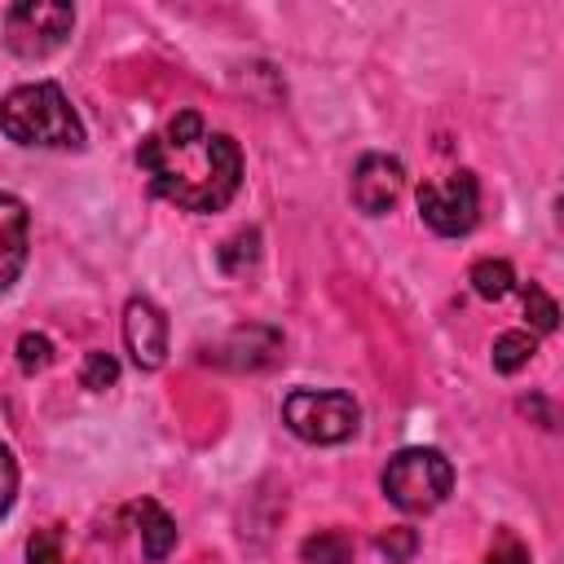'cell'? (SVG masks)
Masks as SVG:
<instances>
[{
	"instance_id": "1",
	"label": "cell",
	"mask_w": 564,
	"mask_h": 564,
	"mask_svg": "<svg viewBox=\"0 0 564 564\" xmlns=\"http://www.w3.org/2000/svg\"><path fill=\"white\" fill-rule=\"evenodd\" d=\"M137 163L154 194L181 212H220L242 181V150L234 137L212 132L194 110L172 115L137 145Z\"/></svg>"
},
{
	"instance_id": "2",
	"label": "cell",
	"mask_w": 564,
	"mask_h": 564,
	"mask_svg": "<svg viewBox=\"0 0 564 564\" xmlns=\"http://www.w3.org/2000/svg\"><path fill=\"white\" fill-rule=\"evenodd\" d=\"M0 128L18 145H48V150H79L84 145V123L57 84L13 88L0 101Z\"/></svg>"
},
{
	"instance_id": "3",
	"label": "cell",
	"mask_w": 564,
	"mask_h": 564,
	"mask_svg": "<svg viewBox=\"0 0 564 564\" xmlns=\"http://www.w3.org/2000/svg\"><path fill=\"white\" fill-rule=\"evenodd\" d=\"M449 489H454V467L432 445H410L392 454L383 467V494L401 511H432L445 502Z\"/></svg>"
},
{
	"instance_id": "4",
	"label": "cell",
	"mask_w": 564,
	"mask_h": 564,
	"mask_svg": "<svg viewBox=\"0 0 564 564\" xmlns=\"http://www.w3.org/2000/svg\"><path fill=\"white\" fill-rule=\"evenodd\" d=\"M282 419L286 427L308 441V445H339L357 432V401L348 392H313V388H295L282 401Z\"/></svg>"
},
{
	"instance_id": "5",
	"label": "cell",
	"mask_w": 564,
	"mask_h": 564,
	"mask_svg": "<svg viewBox=\"0 0 564 564\" xmlns=\"http://www.w3.org/2000/svg\"><path fill=\"white\" fill-rule=\"evenodd\" d=\"M75 26V9L70 4H44V0H26V4H13L4 13V44L18 53V57H44L53 53L57 44H66Z\"/></svg>"
},
{
	"instance_id": "6",
	"label": "cell",
	"mask_w": 564,
	"mask_h": 564,
	"mask_svg": "<svg viewBox=\"0 0 564 564\" xmlns=\"http://www.w3.org/2000/svg\"><path fill=\"white\" fill-rule=\"evenodd\" d=\"M476 207H480V189H476L471 172H449L445 181H423L419 185V212L445 238L467 234L476 225Z\"/></svg>"
},
{
	"instance_id": "7",
	"label": "cell",
	"mask_w": 564,
	"mask_h": 564,
	"mask_svg": "<svg viewBox=\"0 0 564 564\" xmlns=\"http://www.w3.org/2000/svg\"><path fill=\"white\" fill-rule=\"evenodd\" d=\"M123 344L137 361V370H159L167 357V317L159 313L154 300L132 295L123 308Z\"/></svg>"
},
{
	"instance_id": "8",
	"label": "cell",
	"mask_w": 564,
	"mask_h": 564,
	"mask_svg": "<svg viewBox=\"0 0 564 564\" xmlns=\"http://www.w3.org/2000/svg\"><path fill=\"white\" fill-rule=\"evenodd\" d=\"M401 185H405V167L397 159H388V154H361L357 167H352L348 194H352V203L366 216H379V212H388L397 203Z\"/></svg>"
},
{
	"instance_id": "9",
	"label": "cell",
	"mask_w": 564,
	"mask_h": 564,
	"mask_svg": "<svg viewBox=\"0 0 564 564\" xmlns=\"http://www.w3.org/2000/svg\"><path fill=\"white\" fill-rule=\"evenodd\" d=\"M26 238H31V216L26 203L13 194H0V291H9L26 264Z\"/></svg>"
},
{
	"instance_id": "10",
	"label": "cell",
	"mask_w": 564,
	"mask_h": 564,
	"mask_svg": "<svg viewBox=\"0 0 564 564\" xmlns=\"http://www.w3.org/2000/svg\"><path fill=\"white\" fill-rule=\"evenodd\" d=\"M282 348V335L269 330V326H247V330H234L225 344H216V352H207V361L216 366H229V370H260L278 357Z\"/></svg>"
},
{
	"instance_id": "11",
	"label": "cell",
	"mask_w": 564,
	"mask_h": 564,
	"mask_svg": "<svg viewBox=\"0 0 564 564\" xmlns=\"http://www.w3.org/2000/svg\"><path fill=\"white\" fill-rule=\"evenodd\" d=\"M137 520H141V551H145V560H167V551L176 546V524H172V516L159 507V502H141L137 507Z\"/></svg>"
},
{
	"instance_id": "12",
	"label": "cell",
	"mask_w": 564,
	"mask_h": 564,
	"mask_svg": "<svg viewBox=\"0 0 564 564\" xmlns=\"http://www.w3.org/2000/svg\"><path fill=\"white\" fill-rule=\"evenodd\" d=\"M471 286L480 300H502L511 286H516V273L507 260H476L471 264Z\"/></svg>"
},
{
	"instance_id": "13",
	"label": "cell",
	"mask_w": 564,
	"mask_h": 564,
	"mask_svg": "<svg viewBox=\"0 0 564 564\" xmlns=\"http://www.w3.org/2000/svg\"><path fill=\"white\" fill-rule=\"evenodd\" d=\"M529 357H533V335L529 330H502L494 339V370L516 375L520 366H529Z\"/></svg>"
},
{
	"instance_id": "14",
	"label": "cell",
	"mask_w": 564,
	"mask_h": 564,
	"mask_svg": "<svg viewBox=\"0 0 564 564\" xmlns=\"http://www.w3.org/2000/svg\"><path fill=\"white\" fill-rule=\"evenodd\" d=\"M300 555H304V564H348V560H352V546H348V538H344V533L326 529V533L304 538Z\"/></svg>"
},
{
	"instance_id": "15",
	"label": "cell",
	"mask_w": 564,
	"mask_h": 564,
	"mask_svg": "<svg viewBox=\"0 0 564 564\" xmlns=\"http://www.w3.org/2000/svg\"><path fill=\"white\" fill-rule=\"evenodd\" d=\"M256 256H260V234H256V229L234 234V238H229V242L216 251L220 269H225V273H234V278H238V273H247V269L256 264Z\"/></svg>"
},
{
	"instance_id": "16",
	"label": "cell",
	"mask_w": 564,
	"mask_h": 564,
	"mask_svg": "<svg viewBox=\"0 0 564 564\" xmlns=\"http://www.w3.org/2000/svg\"><path fill=\"white\" fill-rule=\"evenodd\" d=\"M115 379H119V361H115L110 352H88V357H84V366H79V383H84V388L101 392V388H110Z\"/></svg>"
},
{
	"instance_id": "17",
	"label": "cell",
	"mask_w": 564,
	"mask_h": 564,
	"mask_svg": "<svg viewBox=\"0 0 564 564\" xmlns=\"http://www.w3.org/2000/svg\"><path fill=\"white\" fill-rule=\"evenodd\" d=\"M383 555H388V564H405L410 555H414V546H419V533L410 529V524H392V529H383L379 533V542H375Z\"/></svg>"
},
{
	"instance_id": "18",
	"label": "cell",
	"mask_w": 564,
	"mask_h": 564,
	"mask_svg": "<svg viewBox=\"0 0 564 564\" xmlns=\"http://www.w3.org/2000/svg\"><path fill=\"white\" fill-rule=\"evenodd\" d=\"M524 313H529V322H533L538 330H555V317H560V313H555V300H551L542 286H533V282L524 286Z\"/></svg>"
},
{
	"instance_id": "19",
	"label": "cell",
	"mask_w": 564,
	"mask_h": 564,
	"mask_svg": "<svg viewBox=\"0 0 564 564\" xmlns=\"http://www.w3.org/2000/svg\"><path fill=\"white\" fill-rule=\"evenodd\" d=\"M48 361H53V344H48L44 335H31V330H26V335L18 339V366H22L26 375H35V370H44Z\"/></svg>"
},
{
	"instance_id": "20",
	"label": "cell",
	"mask_w": 564,
	"mask_h": 564,
	"mask_svg": "<svg viewBox=\"0 0 564 564\" xmlns=\"http://www.w3.org/2000/svg\"><path fill=\"white\" fill-rule=\"evenodd\" d=\"M26 564H66L57 529H40V533H31V542H26Z\"/></svg>"
},
{
	"instance_id": "21",
	"label": "cell",
	"mask_w": 564,
	"mask_h": 564,
	"mask_svg": "<svg viewBox=\"0 0 564 564\" xmlns=\"http://www.w3.org/2000/svg\"><path fill=\"white\" fill-rule=\"evenodd\" d=\"M13 494H18V463H13V454L0 445V516L13 507Z\"/></svg>"
},
{
	"instance_id": "22",
	"label": "cell",
	"mask_w": 564,
	"mask_h": 564,
	"mask_svg": "<svg viewBox=\"0 0 564 564\" xmlns=\"http://www.w3.org/2000/svg\"><path fill=\"white\" fill-rule=\"evenodd\" d=\"M485 564H529V551H524L516 538H502V542L485 555Z\"/></svg>"
}]
</instances>
